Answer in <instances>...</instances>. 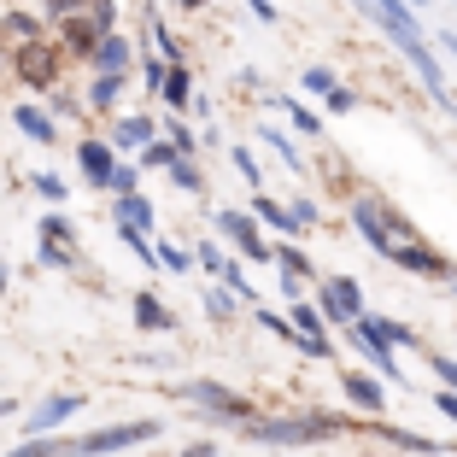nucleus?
Returning a JSON list of instances; mask_svg holds the SVG:
<instances>
[{"label": "nucleus", "instance_id": "1", "mask_svg": "<svg viewBox=\"0 0 457 457\" xmlns=\"http://www.w3.org/2000/svg\"><path fill=\"white\" fill-rule=\"evenodd\" d=\"M358 428L352 411H328V404H305V411H258V422H246V445H270V452H305V445L346 440Z\"/></svg>", "mask_w": 457, "mask_h": 457}, {"label": "nucleus", "instance_id": "2", "mask_svg": "<svg viewBox=\"0 0 457 457\" xmlns=\"http://www.w3.org/2000/svg\"><path fill=\"white\" fill-rule=\"evenodd\" d=\"M346 223H352V235H358L370 253L387 264L399 246H417V241H428L411 217L399 212V205L387 200V194H376V188H352V200H346Z\"/></svg>", "mask_w": 457, "mask_h": 457}, {"label": "nucleus", "instance_id": "3", "mask_svg": "<svg viewBox=\"0 0 457 457\" xmlns=\"http://www.w3.org/2000/svg\"><path fill=\"white\" fill-rule=\"evenodd\" d=\"M176 404L182 411H194V417L205 422V428H228V434H241L246 422H258V404L246 399V393H235L228 381H217V376H176L170 387Z\"/></svg>", "mask_w": 457, "mask_h": 457}, {"label": "nucleus", "instance_id": "4", "mask_svg": "<svg viewBox=\"0 0 457 457\" xmlns=\"http://www.w3.org/2000/svg\"><path fill=\"white\" fill-rule=\"evenodd\" d=\"M159 434H164V417H123L95 434H71V457H123L135 445H153Z\"/></svg>", "mask_w": 457, "mask_h": 457}, {"label": "nucleus", "instance_id": "5", "mask_svg": "<svg viewBox=\"0 0 457 457\" xmlns=\"http://www.w3.org/2000/svg\"><path fill=\"white\" fill-rule=\"evenodd\" d=\"M352 12L363 18L370 29H381V36L393 41V54H417V47H428V29H422V12H411L404 0H352Z\"/></svg>", "mask_w": 457, "mask_h": 457}, {"label": "nucleus", "instance_id": "6", "mask_svg": "<svg viewBox=\"0 0 457 457\" xmlns=\"http://www.w3.org/2000/svg\"><path fill=\"white\" fill-rule=\"evenodd\" d=\"M65 54L54 47V36H41L29 41V47H12V82L24 88V100H47L65 82Z\"/></svg>", "mask_w": 457, "mask_h": 457}, {"label": "nucleus", "instance_id": "7", "mask_svg": "<svg viewBox=\"0 0 457 457\" xmlns=\"http://www.w3.org/2000/svg\"><path fill=\"white\" fill-rule=\"evenodd\" d=\"M311 305L323 311V323L340 335V328H352L363 311H370V294H363V282H358V276H346V270H323L317 287H311Z\"/></svg>", "mask_w": 457, "mask_h": 457}, {"label": "nucleus", "instance_id": "8", "mask_svg": "<svg viewBox=\"0 0 457 457\" xmlns=\"http://www.w3.org/2000/svg\"><path fill=\"white\" fill-rule=\"evenodd\" d=\"M212 223H217V241H228V253L241 258V264H276V241L253 223L246 205H217Z\"/></svg>", "mask_w": 457, "mask_h": 457}, {"label": "nucleus", "instance_id": "9", "mask_svg": "<svg viewBox=\"0 0 457 457\" xmlns=\"http://www.w3.org/2000/svg\"><path fill=\"white\" fill-rule=\"evenodd\" d=\"M82 411H88V393H41V399L24 411L18 434H24V440H36V434H59L65 422H77Z\"/></svg>", "mask_w": 457, "mask_h": 457}, {"label": "nucleus", "instance_id": "10", "mask_svg": "<svg viewBox=\"0 0 457 457\" xmlns=\"http://www.w3.org/2000/svg\"><path fill=\"white\" fill-rule=\"evenodd\" d=\"M340 340H346L352 352H358V370H370V376H381L387 387H411V376H404V358L387 346V340H376V335H363L358 323L352 328H340Z\"/></svg>", "mask_w": 457, "mask_h": 457}, {"label": "nucleus", "instance_id": "11", "mask_svg": "<svg viewBox=\"0 0 457 457\" xmlns=\"http://www.w3.org/2000/svg\"><path fill=\"white\" fill-rule=\"evenodd\" d=\"M159 123L164 118H153V112H118V118L106 123V147L118 153V159H141V153L159 141Z\"/></svg>", "mask_w": 457, "mask_h": 457}, {"label": "nucleus", "instance_id": "12", "mask_svg": "<svg viewBox=\"0 0 457 457\" xmlns=\"http://www.w3.org/2000/svg\"><path fill=\"white\" fill-rule=\"evenodd\" d=\"M387 264H393V270H404V276H417V282H445V287L457 282V258H452V253H440L434 241L399 246V253H393Z\"/></svg>", "mask_w": 457, "mask_h": 457}, {"label": "nucleus", "instance_id": "13", "mask_svg": "<svg viewBox=\"0 0 457 457\" xmlns=\"http://www.w3.org/2000/svg\"><path fill=\"white\" fill-rule=\"evenodd\" d=\"M387 393L393 387L381 376H370V370H340V399H346L352 417H363V422L387 417Z\"/></svg>", "mask_w": 457, "mask_h": 457}, {"label": "nucleus", "instance_id": "14", "mask_svg": "<svg viewBox=\"0 0 457 457\" xmlns=\"http://www.w3.org/2000/svg\"><path fill=\"white\" fill-rule=\"evenodd\" d=\"M71 159H77V176H82V182H88L95 194H112V176H118V164H123V159L106 147V135H82Z\"/></svg>", "mask_w": 457, "mask_h": 457}, {"label": "nucleus", "instance_id": "15", "mask_svg": "<svg viewBox=\"0 0 457 457\" xmlns=\"http://www.w3.org/2000/svg\"><path fill=\"white\" fill-rule=\"evenodd\" d=\"M264 106H270V112H276V118H282V123H287V129H294V141H323V147H328V129H323V112L311 106V100H305V95H270V100H264Z\"/></svg>", "mask_w": 457, "mask_h": 457}, {"label": "nucleus", "instance_id": "16", "mask_svg": "<svg viewBox=\"0 0 457 457\" xmlns=\"http://www.w3.org/2000/svg\"><path fill=\"white\" fill-rule=\"evenodd\" d=\"M6 118H12V129L24 135L29 147H41V153H54L59 141H65V129L47 118V106H41V100H18V106H6Z\"/></svg>", "mask_w": 457, "mask_h": 457}, {"label": "nucleus", "instance_id": "17", "mask_svg": "<svg viewBox=\"0 0 457 457\" xmlns=\"http://www.w3.org/2000/svg\"><path fill=\"white\" fill-rule=\"evenodd\" d=\"M246 212H253V223L264 228L270 241H299V235H305V228L294 223V212H287V200H276V194H246Z\"/></svg>", "mask_w": 457, "mask_h": 457}, {"label": "nucleus", "instance_id": "18", "mask_svg": "<svg viewBox=\"0 0 457 457\" xmlns=\"http://www.w3.org/2000/svg\"><path fill=\"white\" fill-rule=\"evenodd\" d=\"M258 147L270 153V159L282 164V170H294V176H311V164H305V153H299V141H294V129H287L282 118H258Z\"/></svg>", "mask_w": 457, "mask_h": 457}, {"label": "nucleus", "instance_id": "19", "mask_svg": "<svg viewBox=\"0 0 457 457\" xmlns=\"http://www.w3.org/2000/svg\"><path fill=\"white\" fill-rule=\"evenodd\" d=\"M135 54H141V47L118 29V36H100V47L88 54L82 71H88V77H135Z\"/></svg>", "mask_w": 457, "mask_h": 457}, {"label": "nucleus", "instance_id": "20", "mask_svg": "<svg viewBox=\"0 0 457 457\" xmlns=\"http://www.w3.org/2000/svg\"><path fill=\"white\" fill-rule=\"evenodd\" d=\"M47 36H54V47L65 54V65H88V54L100 47V24L88 12L71 18V24H59V29H47Z\"/></svg>", "mask_w": 457, "mask_h": 457}, {"label": "nucleus", "instance_id": "21", "mask_svg": "<svg viewBox=\"0 0 457 457\" xmlns=\"http://www.w3.org/2000/svg\"><path fill=\"white\" fill-rule=\"evenodd\" d=\"M129 311H135V328H141V335H176V328H182V317H176L153 287H135Z\"/></svg>", "mask_w": 457, "mask_h": 457}, {"label": "nucleus", "instance_id": "22", "mask_svg": "<svg viewBox=\"0 0 457 457\" xmlns=\"http://www.w3.org/2000/svg\"><path fill=\"white\" fill-rule=\"evenodd\" d=\"M135 77H88V88H82V106H88V118H118L123 112V95H129Z\"/></svg>", "mask_w": 457, "mask_h": 457}, {"label": "nucleus", "instance_id": "23", "mask_svg": "<svg viewBox=\"0 0 457 457\" xmlns=\"http://www.w3.org/2000/svg\"><path fill=\"white\" fill-rule=\"evenodd\" d=\"M358 328H363V335H376V340H387V346L399 352V358H404V352H417V358H422V335H417L411 323H399V317H381V311H363V317H358Z\"/></svg>", "mask_w": 457, "mask_h": 457}, {"label": "nucleus", "instance_id": "24", "mask_svg": "<svg viewBox=\"0 0 457 457\" xmlns=\"http://www.w3.org/2000/svg\"><path fill=\"white\" fill-rule=\"evenodd\" d=\"M194 65H170L164 71V88H159V106H164V118H194Z\"/></svg>", "mask_w": 457, "mask_h": 457}, {"label": "nucleus", "instance_id": "25", "mask_svg": "<svg viewBox=\"0 0 457 457\" xmlns=\"http://www.w3.org/2000/svg\"><path fill=\"white\" fill-rule=\"evenodd\" d=\"M47 36V24H41V12H29V6H6L0 12V47L12 54V47H29V41Z\"/></svg>", "mask_w": 457, "mask_h": 457}, {"label": "nucleus", "instance_id": "26", "mask_svg": "<svg viewBox=\"0 0 457 457\" xmlns=\"http://www.w3.org/2000/svg\"><path fill=\"white\" fill-rule=\"evenodd\" d=\"M112 223H129V228H141V235H159V212H153L147 194H118V200H112Z\"/></svg>", "mask_w": 457, "mask_h": 457}, {"label": "nucleus", "instance_id": "27", "mask_svg": "<svg viewBox=\"0 0 457 457\" xmlns=\"http://www.w3.org/2000/svg\"><path fill=\"white\" fill-rule=\"evenodd\" d=\"M153 253H159V276H194V241H176V235H153Z\"/></svg>", "mask_w": 457, "mask_h": 457}, {"label": "nucleus", "instance_id": "28", "mask_svg": "<svg viewBox=\"0 0 457 457\" xmlns=\"http://www.w3.org/2000/svg\"><path fill=\"white\" fill-rule=\"evenodd\" d=\"M200 311H205V323H212V328H228L235 317H241V299L228 294L223 282H205L200 287Z\"/></svg>", "mask_w": 457, "mask_h": 457}, {"label": "nucleus", "instance_id": "29", "mask_svg": "<svg viewBox=\"0 0 457 457\" xmlns=\"http://www.w3.org/2000/svg\"><path fill=\"white\" fill-rule=\"evenodd\" d=\"M276 270H282V276H299L305 287H317V276H323V270H317V258H311L299 241H276Z\"/></svg>", "mask_w": 457, "mask_h": 457}, {"label": "nucleus", "instance_id": "30", "mask_svg": "<svg viewBox=\"0 0 457 457\" xmlns=\"http://www.w3.org/2000/svg\"><path fill=\"white\" fill-rule=\"evenodd\" d=\"M36 241H54V246H65V253H77L82 228L71 223V212H41L36 217Z\"/></svg>", "mask_w": 457, "mask_h": 457}, {"label": "nucleus", "instance_id": "31", "mask_svg": "<svg viewBox=\"0 0 457 457\" xmlns=\"http://www.w3.org/2000/svg\"><path fill=\"white\" fill-rule=\"evenodd\" d=\"M41 106H47V118H54L59 129H65V123H82V118H88V106H82V88H71V82H59V88L41 100Z\"/></svg>", "mask_w": 457, "mask_h": 457}, {"label": "nucleus", "instance_id": "32", "mask_svg": "<svg viewBox=\"0 0 457 457\" xmlns=\"http://www.w3.org/2000/svg\"><path fill=\"white\" fill-rule=\"evenodd\" d=\"M164 176H170V188H176V194H188V200H205V194H212V182H205V164H200V159H176Z\"/></svg>", "mask_w": 457, "mask_h": 457}, {"label": "nucleus", "instance_id": "33", "mask_svg": "<svg viewBox=\"0 0 457 457\" xmlns=\"http://www.w3.org/2000/svg\"><path fill=\"white\" fill-rule=\"evenodd\" d=\"M29 194L41 200V212H65V200H71V182L59 170H36L29 176Z\"/></svg>", "mask_w": 457, "mask_h": 457}, {"label": "nucleus", "instance_id": "34", "mask_svg": "<svg viewBox=\"0 0 457 457\" xmlns=\"http://www.w3.org/2000/svg\"><path fill=\"white\" fill-rule=\"evenodd\" d=\"M335 88H340V71L328 65V59H317V65L299 71V95H305V100H328Z\"/></svg>", "mask_w": 457, "mask_h": 457}, {"label": "nucleus", "instance_id": "35", "mask_svg": "<svg viewBox=\"0 0 457 457\" xmlns=\"http://www.w3.org/2000/svg\"><path fill=\"white\" fill-rule=\"evenodd\" d=\"M159 135L176 147V159H205V153H200V129H194L188 118H164V123H159Z\"/></svg>", "mask_w": 457, "mask_h": 457}, {"label": "nucleus", "instance_id": "36", "mask_svg": "<svg viewBox=\"0 0 457 457\" xmlns=\"http://www.w3.org/2000/svg\"><path fill=\"white\" fill-rule=\"evenodd\" d=\"M228 170L246 182V194H264V159L253 147H228Z\"/></svg>", "mask_w": 457, "mask_h": 457}, {"label": "nucleus", "instance_id": "37", "mask_svg": "<svg viewBox=\"0 0 457 457\" xmlns=\"http://www.w3.org/2000/svg\"><path fill=\"white\" fill-rule=\"evenodd\" d=\"M228 246L223 241H194V270H205V282H223V270H228Z\"/></svg>", "mask_w": 457, "mask_h": 457}, {"label": "nucleus", "instance_id": "38", "mask_svg": "<svg viewBox=\"0 0 457 457\" xmlns=\"http://www.w3.org/2000/svg\"><path fill=\"white\" fill-rule=\"evenodd\" d=\"M253 323L264 328V335H276V340H282V346H299L294 323H287V311H276V305H270V299H264V305H253Z\"/></svg>", "mask_w": 457, "mask_h": 457}, {"label": "nucleus", "instance_id": "39", "mask_svg": "<svg viewBox=\"0 0 457 457\" xmlns=\"http://www.w3.org/2000/svg\"><path fill=\"white\" fill-rule=\"evenodd\" d=\"M287 323H294V335H305V340H317V335H335V328L323 323V311L311 305V299H299V305H287Z\"/></svg>", "mask_w": 457, "mask_h": 457}, {"label": "nucleus", "instance_id": "40", "mask_svg": "<svg viewBox=\"0 0 457 457\" xmlns=\"http://www.w3.org/2000/svg\"><path fill=\"white\" fill-rule=\"evenodd\" d=\"M6 457H71V440L65 434H36V440H18Z\"/></svg>", "mask_w": 457, "mask_h": 457}, {"label": "nucleus", "instance_id": "41", "mask_svg": "<svg viewBox=\"0 0 457 457\" xmlns=\"http://www.w3.org/2000/svg\"><path fill=\"white\" fill-rule=\"evenodd\" d=\"M135 71H141V95H147V100H159L164 71H170V65H164V59L153 54V47H141V54H135Z\"/></svg>", "mask_w": 457, "mask_h": 457}, {"label": "nucleus", "instance_id": "42", "mask_svg": "<svg viewBox=\"0 0 457 457\" xmlns=\"http://www.w3.org/2000/svg\"><path fill=\"white\" fill-rule=\"evenodd\" d=\"M422 363H428V376H434V387L457 393V352H434V346H422Z\"/></svg>", "mask_w": 457, "mask_h": 457}, {"label": "nucleus", "instance_id": "43", "mask_svg": "<svg viewBox=\"0 0 457 457\" xmlns=\"http://www.w3.org/2000/svg\"><path fill=\"white\" fill-rule=\"evenodd\" d=\"M88 6H95V0H41L36 12H41V24H47V29H59V24H71V18H82Z\"/></svg>", "mask_w": 457, "mask_h": 457}, {"label": "nucleus", "instance_id": "44", "mask_svg": "<svg viewBox=\"0 0 457 457\" xmlns=\"http://www.w3.org/2000/svg\"><path fill=\"white\" fill-rule=\"evenodd\" d=\"M82 258L77 253H65V246H54V241H36V270H59V276H71Z\"/></svg>", "mask_w": 457, "mask_h": 457}, {"label": "nucleus", "instance_id": "45", "mask_svg": "<svg viewBox=\"0 0 457 457\" xmlns=\"http://www.w3.org/2000/svg\"><path fill=\"white\" fill-rule=\"evenodd\" d=\"M287 212H294L299 228H317V223H323V200H317V194H305V188L287 194Z\"/></svg>", "mask_w": 457, "mask_h": 457}, {"label": "nucleus", "instance_id": "46", "mask_svg": "<svg viewBox=\"0 0 457 457\" xmlns=\"http://www.w3.org/2000/svg\"><path fill=\"white\" fill-rule=\"evenodd\" d=\"M352 112H358V88H346V82H340L335 95L323 100V118H352Z\"/></svg>", "mask_w": 457, "mask_h": 457}, {"label": "nucleus", "instance_id": "47", "mask_svg": "<svg viewBox=\"0 0 457 457\" xmlns=\"http://www.w3.org/2000/svg\"><path fill=\"white\" fill-rule=\"evenodd\" d=\"M135 164H141V170H170V164H176V147H170V141H164V135H159V141H153V147L141 153V159H135Z\"/></svg>", "mask_w": 457, "mask_h": 457}, {"label": "nucleus", "instance_id": "48", "mask_svg": "<svg viewBox=\"0 0 457 457\" xmlns=\"http://www.w3.org/2000/svg\"><path fill=\"white\" fill-rule=\"evenodd\" d=\"M88 18L100 24V36H118V18H123V6H118V0H95V6H88Z\"/></svg>", "mask_w": 457, "mask_h": 457}, {"label": "nucleus", "instance_id": "49", "mask_svg": "<svg viewBox=\"0 0 457 457\" xmlns=\"http://www.w3.org/2000/svg\"><path fill=\"white\" fill-rule=\"evenodd\" d=\"M118 194H141V164L135 159H123L118 176H112V200H118Z\"/></svg>", "mask_w": 457, "mask_h": 457}, {"label": "nucleus", "instance_id": "50", "mask_svg": "<svg viewBox=\"0 0 457 457\" xmlns=\"http://www.w3.org/2000/svg\"><path fill=\"white\" fill-rule=\"evenodd\" d=\"M276 294H282L287 305H299V299H311V287L299 282V276H282V270H276Z\"/></svg>", "mask_w": 457, "mask_h": 457}, {"label": "nucleus", "instance_id": "51", "mask_svg": "<svg viewBox=\"0 0 457 457\" xmlns=\"http://www.w3.org/2000/svg\"><path fill=\"white\" fill-rule=\"evenodd\" d=\"M246 12H253L264 29H276V24H282V6H276V0H246Z\"/></svg>", "mask_w": 457, "mask_h": 457}, {"label": "nucleus", "instance_id": "52", "mask_svg": "<svg viewBox=\"0 0 457 457\" xmlns=\"http://www.w3.org/2000/svg\"><path fill=\"white\" fill-rule=\"evenodd\" d=\"M159 457H223V445L217 440H188L182 452H159Z\"/></svg>", "mask_w": 457, "mask_h": 457}, {"label": "nucleus", "instance_id": "53", "mask_svg": "<svg viewBox=\"0 0 457 457\" xmlns=\"http://www.w3.org/2000/svg\"><path fill=\"white\" fill-rule=\"evenodd\" d=\"M428 404H434V411H440V417H445V422H452V428H457V393L434 387V393H428Z\"/></svg>", "mask_w": 457, "mask_h": 457}, {"label": "nucleus", "instance_id": "54", "mask_svg": "<svg viewBox=\"0 0 457 457\" xmlns=\"http://www.w3.org/2000/svg\"><path fill=\"white\" fill-rule=\"evenodd\" d=\"M223 147V129H217V123H200V153H217Z\"/></svg>", "mask_w": 457, "mask_h": 457}, {"label": "nucleus", "instance_id": "55", "mask_svg": "<svg viewBox=\"0 0 457 457\" xmlns=\"http://www.w3.org/2000/svg\"><path fill=\"white\" fill-rule=\"evenodd\" d=\"M428 41H434V47H440L445 59H457V29H440V36H428Z\"/></svg>", "mask_w": 457, "mask_h": 457}, {"label": "nucleus", "instance_id": "56", "mask_svg": "<svg viewBox=\"0 0 457 457\" xmlns=\"http://www.w3.org/2000/svg\"><path fill=\"white\" fill-rule=\"evenodd\" d=\"M141 370H170V352H147V358H135Z\"/></svg>", "mask_w": 457, "mask_h": 457}, {"label": "nucleus", "instance_id": "57", "mask_svg": "<svg viewBox=\"0 0 457 457\" xmlns=\"http://www.w3.org/2000/svg\"><path fill=\"white\" fill-rule=\"evenodd\" d=\"M176 12H212V0H170Z\"/></svg>", "mask_w": 457, "mask_h": 457}, {"label": "nucleus", "instance_id": "58", "mask_svg": "<svg viewBox=\"0 0 457 457\" xmlns=\"http://www.w3.org/2000/svg\"><path fill=\"white\" fill-rule=\"evenodd\" d=\"M12 294V270H6V253H0V299Z\"/></svg>", "mask_w": 457, "mask_h": 457}, {"label": "nucleus", "instance_id": "59", "mask_svg": "<svg viewBox=\"0 0 457 457\" xmlns=\"http://www.w3.org/2000/svg\"><path fill=\"white\" fill-rule=\"evenodd\" d=\"M0 77H12V54L6 47H0Z\"/></svg>", "mask_w": 457, "mask_h": 457}, {"label": "nucleus", "instance_id": "60", "mask_svg": "<svg viewBox=\"0 0 457 457\" xmlns=\"http://www.w3.org/2000/svg\"><path fill=\"white\" fill-rule=\"evenodd\" d=\"M0 417H18V399H0Z\"/></svg>", "mask_w": 457, "mask_h": 457}, {"label": "nucleus", "instance_id": "61", "mask_svg": "<svg viewBox=\"0 0 457 457\" xmlns=\"http://www.w3.org/2000/svg\"><path fill=\"white\" fill-rule=\"evenodd\" d=\"M404 6H411V12H422V0H404Z\"/></svg>", "mask_w": 457, "mask_h": 457}, {"label": "nucleus", "instance_id": "62", "mask_svg": "<svg viewBox=\"0 0 457 457\" xmlns=\"http://www.w3.org/2000/svg\"><path fill=\"white\" fill-rule=\"evenodd\" d=\"M452 299H457V282H452Z\"/></svg>", "mask_w": 457, "mask_h": 457}, {"label": "nucleus", "instance_id": "63", "mask_svg": "<svg viewBox=\"0 0 457 457\" xmlns=\"http://www.w3.org/2000/svg\"><path fill=\"white\" fill-rule=\"evenodd\" d=\"M452 6H457V0H452Z\"/></svg>", "mask_w": 457, "mask_h": 457}]
</instances>
